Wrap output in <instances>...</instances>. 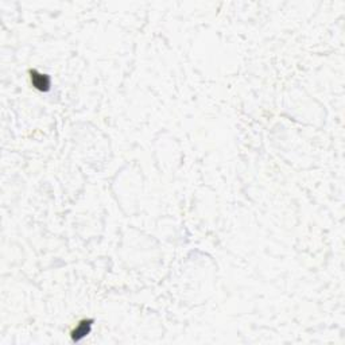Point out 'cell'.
<instances>
[{"label": "cell", "instance_id": "6da1fadb", "mask_svg": "<svg viewBox=\"0 0 345 345\" xmlns=\"http://www.w3.org/2000/svg\"><path fill=\"white\" fill-rule=\"evenodd\" d=\"M92 325H93V319H83V321H80L79 325L71 332V340L76 342L81 341L83 338H85L90 333Z\"/></svg>", "mask_w": 345, "mask_h": 345}, {"label": "cell", "instance_id": "7a4b0ae2", "mask_svg": "<svg viewBox=\"0 0 345 345\" xmlns=\"http://www.w3.org/2000/svg\"><path fill=\"white\" fill-rule=\"evenodd\" d=\"M31 83L34 85V88L42 90V92H47L52 86V79L47 75H42L37 70H30Z\"/></svg>", "mask_w": 345, "mask_h": 345}]
</instances>
